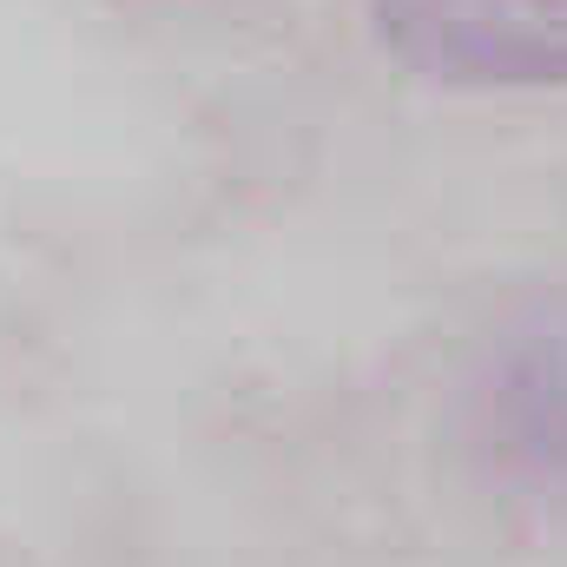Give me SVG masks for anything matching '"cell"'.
<instances>
[{
    "mask_svg": "<svg viewBox=\"0 0 567 567\" xmlns=\"http://www.w3.org/2000/svg\"><path fill=\"white\" fill-rule=\"evenodd\" d=\"M488 416L515 462L567 482V290L508 330L488 377Z\"/></svg>",
    "mask_w": 567,
    "mask_h": 567,
    "instance_id": "7a4b0ae2",
    "label": "cell"
},
{
    "mask_svg": "<svg viewBox=\"0 0 567 567\" xmlns=\"http://www.w3.org/2000/svg\"><path fill=\"white\" fill-rule=\"evenodd\" d=\"M377 47L449 93L567 86V0H370Z\"/></svg>",
    "mask_w": 567,
    "mask_h": 567,
    "instance_id": "6da1fadb",
    "label": "cell"
}]
</instances>
